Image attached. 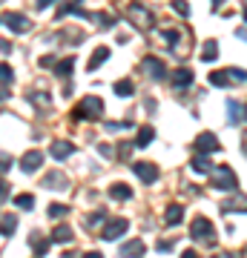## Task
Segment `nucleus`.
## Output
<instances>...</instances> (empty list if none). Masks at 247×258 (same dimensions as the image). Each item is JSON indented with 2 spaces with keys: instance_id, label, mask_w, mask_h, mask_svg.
Returning a JSON list of instances; mask_svg holds the SVG:
<instances>
[{
  "instance_id": "obj_1",
  "label": "nucleus",
  "mask_w": 247,
  "mask_h": 258,
  "mask_svg": "<svg viewBox=\"0 0 247 258\" xmlns=\"http://www.w3.org/2000/svg\"><path fill=\"white\" fill-rule=\"evenodd\" d=\"M72 118L75 120H98V118H104V101L98 98V95L81 98V103L72 109Z\"/></svg>"
},
{
  "instance_id": "obj_2",
  "label": "nucleus",
  "mask_w": 247,
  "mask_h": 258,
  "mask_svg": "<svg viewBox=\"0 0 247 258\" xmlns=\"http://www.w3.org/2000/svg\"><path fill=\"white\" fill-rule=\"evenodd\" d=\"M213 186H216V189H221V192H236V186H238L236 172H233L227 164H221L219 169L213 172Z\"/></svg>"
},
{
  "instance_id": "obj_3",
  "label": "nucleus",
  "mask_w": 247,
  "mask_h": 258,
  "mask_svg": "<svg viewBox=\"0 0 247 258\" xmlns=\"http://www.w3.org/2000/svg\"><path fill=\"white\" fill-rule=\"evenodd\" d=\"M213 221L210 218H204V215H195V218H192V224H190V235L192 238H199V241H204V244H213Z\"/></svg>"
},
{
  "instance_id": "obj_4",
  "label": "nucleus",
  "mask_w": 247,
  "mask_h": 258,
  "mask_svg": "<svg viewBox=\"0 0 247 258\" xmlns=\"http://www.w3.org/2000/svg\"><path fill=\"white\" fill-rule=\"evenodd\" d=\"M127 230H129V221H127V218H112V221L104 224L101 238H104V241H115V238H121Z\"/></svg>"
},
{
  "instance_id": "obj_5",
  "label": "nucleus",
  "mask_w": 247,
  "mask_h": 258,
  "mask_svg": "<svg viewBox=\"0 0 247 258\" xmlns=\"http://www.w3.org/2000/svg\"><path fill=\"white\" fill-rule=\"evenodd\" d=\"M132 172H135L144 184H156L158 181V166L150 164V161H135V164H132Z\"/></svg>"
},
{
  "instance_id": "obj_6",
  "label": "nucleus",
  "mask_w": 247,
  "mask_h": 258,
  "mask_svg": "<svg viewBox=\"0 0 247 258\" xmlns=\"http://www.w3.org/2000/svg\"><path fill=\"white\" fill-rule=\"evenodd\" d=\"M3 23H6V29H12L15 35L29 32V18L26 15H18V12H6V15H3Z\"/></svg>"
},
{
  "instance_id": "obj_7",
  "label": "nucleus",
  "mask_w": 247,
  "mask_h": 258,
  "mask_svg": "<svg viewBox=\"0 0 247 258\" xmlns=\"http://www.w3.org/2000/svg\"><path fill=\"white\" fill-rule=\"evenodd\" d=\"M216 149H219V141H216L213 132H202V135L195 138V152H199V155H210Z\"/></svg>"
},
{
  "instance_id": "obj_8",
  "label": "nucleus",
  "mask_w": 247,
  "mask_h": 258,
  "mask_svg": "<svg viewBox=\"0 0 247 258\" xmlns=\"http://www.w3.org/2000/svg\"><path fill=\"white\" fill-rule=\"evenodd\" d=\"M127 15H129L132 20H135V23H138L141 29H146L150 23H153V15H150V9H144L141 3H132V6L127 9Z\"/></svg>"
},
{
  "instance_id": "obj_9",
  "label": "nucleus",
  "mask_w": 247,
  "mask_h": 258,
  "mask_svg": "<svg viewBox=\"0 0 247 258\" xmlns=\"http://www.w3.org/2000/svg\"><path fill=\"white\" fill-rule=\"evenodd\" d=\"M40 164H43V152H37V149H29L26 155H23V161H20V169L32 175L35 169H40Z\"/></svg>"
},
{
  "instance_id": "obj_10",
  "label": "nucleus",
  "mask_w": 247,
  "mask_h": 258,
  "mask_svg": "<svg viewBox=\"0 0 247 258\" xmlns=\"http://www.w3.org/2000/svg\"><path fill=\"white\" fill-rule=\"evenodd\" d=\"M144 72L153 78V81H164L167 78V66L158 60V57H146L144 60Z\"/></svg>"
},
{
  "instance_id": "obj_11",
  "label": "nucleus",
  "mask_w": 247,
  "mask_h": 258,
  "mask_svg": "<svg viewBox=\"0 0 247 258\" xmlns=\"http://www.w3.org/2000/svg\"><path fill=\"white\" fill-rule=\"evenodd\" d=\"M49 152H52V158H55V161H64V158H69L75 152V144H69V141H52Z\"/></svg>"
},
{
  "instance_id": "obj_12",
  "label": "nucleus",
  "mask_w": 247,
  "mask_h": 258,
  "mask_svg": "<svg viewBox=\"0 0 247 258\" xmlns=\"http://www.w3.org/2000/svg\"><path fill=\"white\" fill-rule=\"evenodd\" d=\"M144 241L141 238H132V241H127V244H124V247H121V255L124 258H141L144 255Z\"/></svg>"
},
{
  "instance_id": "obj_13",
  "label": "nucleus",
  "mask_w": 247,
  "mask_h": 258,
  "mask_svg": "<svg viewBox=\"0 0 247 258\" xmlns=\"http://www.w3.org/2000/svg\"><path fill=\"white\" fill-rule=\"evenodd\" d=\"M221 210L224 212H247V198L238 195V192H233V198H227V201L221 204Z\"/></svg>"
},
{
  "instance_id": "obj_14",
  "label": "nucleus",
  "mask_w": 247,
  "mask_h": 258,
  "mask_svg": "<svg viewBox=\"0 0 247 258\" xmlns=\"http://www.w3.org/2000/svg\"><path fill=\"white\" fill-rule=\"evenodd\" d=\"M43 186L46 189H66V186H69V181H66V175L64 172H49V175L43 178Z\"/></svg>"
},
{
  "instance_id": "obj_15",
  "label": "nucleus",
  "mask_w": 247,
  "mask_h": 258,
  "mask_svg": "<svg viewBox=\"0 0 247 258\" xmlns=\"http://www.w3.org/2000/svg\"><path fill=\"white\" fill-rule=\"evenodd\" d=\"M190 169L195 172V175H207V172H213V164H210V158L207 155H195L190 161Z\"/></svg>"
},
{
  "instance_id": "obj_16",
  "label": "nucleus",
  "mask_w": 247,
  "mask_h": 258,
  "mask_svg": "<svg viewBox=\"0 0 247 258\" xmlns=\"http://www.w3.org/2000/svg\"><path fill=\"white\" fill-rule=\"evenodd\" d=\"M104 60H110V49H107V46H98L95 52H92V57H89V63H86V69H89V72H95V69L104 63Z\"/></svg>"
},
{
  "instance_id": "obj_17",
  "label": "nucleus",
  "mask_w": 247,
  "mask_h": 258,
  "mask_svg": "<svg viewBox=\"0 0 247 258\" xmlns=\"http://www.w3.org/2000/svg\"><path fill=\"white\" fill-rule=\"evenodd\" d=\"M173 86H178V89H184V86H190L192 83V72L190 69H173Z\"/></svg>"
},
{
  "instance_id": "obj_18",
  "label": "nucleus",
  "mask_w": 247,
  "mask_h": 258,
  "mask_svg": "<svg viewBox=\"0 0 247 258\" xmlns=\"http://www.w3.org/2000/svg\"><path fill=\"white\" fill-rule=\"evenodd\" d=\"M112 89H115V95H118V98H129V95L135 92V83L129 81V78H121V81H115V86H112Z\"/></svg>"
},
{
  "instance_id": "obj_19",
  "label": "nucleus",
  "mask_w": 247,
  "mask_h": 258,
  "mask_svg": "<svg viewBox=\"0 0 247 258\" xmlns=\"http://www.w3.org/2000/svg\"><path fill=\"white\" fill-rule=\"evenodd\" d=\"M110 195L115 198V201H129V198H132V189H129L127 184H121V181H118V184L110 186Z\"/></svg>"
},
{
  "instance_id": "obj_20",
  "label": "nucleus",
  "mask_w": 247,
  "mask_h": 258,
  "mask_svg": "<svg viewBox=\"0 0 247 258\" xmlns=\"http://www.w3.org/2000/svg\"><path fill=\"white\" fill-rule=\"evenodd\" d=\"M72 238H75V232L69 230V227H64V224L52 230V241H55V244H69Z\"/></svg>"
},
{
  "instance_id": "obj_21",
  "label": "nucleus",
  "mask_w": 247,
  "mask_h": 258,
  "mask_svg": "<svg viewBox=\"0 0 247 258\" xmlns=\"http://www.w3.org/2000/svg\"><path fill=\"white\" fill-rule=\"evenodd\" d=\"M216 57H219V43H216V40H204V46H202V60L213 63Z\"/></svg>"
},
{
  "instance_id": "obj_22",
  "label": "nucleus",
  "mask_w": 247,
  "mask_h": 258,
  "mask_svg": "<svg viewBox=\"0 0 247 258\" xmlns=\"http://www.w3.org/2000/svg\"><path fill=\"white\" fill-rule=\"evenodd\" d=\"M181 218H184V210L178 207V204H173V207H167V212H164V221L170 224V227H175V224H181Z\"/></svg>"
},
{
  "instance_id": "obj_23",
  "label": "nucleus",
  "mask_w": 247,
  "mask_h": 258,
  "mask_svg": "<svg viewBox=\"0 0 247 258\" xmlns=\"http://www.w3.org/2000/svg\"><path fill=\"white\" fill-rule=\"evenodd\" d=\"M153 138H156V129L153 126H141L138 129V141H135V147H150V144H153Z\"/></svg>"
},
{
  "instance_id": "obj_24",
  "label": "nucleus",
  "mask_w": 247,
  "mask_h": 258,
  "mask_svg": "<svg viewBox=\"0 0 247 258\" xmlns=\"http://www.w3.org/2000/svg\"><path fill=\"white\" fill-rule=\"evenodd\" d=\"M66 15H78V18H89V15H86V12L81 9V6H78V3H64V6L58 9V18H66Z\"/></svg>"
},
{
  "instance_id": "obj_25",
  "label": "nucleus",
  "mask_w": 247,
  "mask_h": 258,
  "mask_svg": "<svg viewBox=\"0 0 247 258\" xmlns=\"http://www.w3.org/2000/svg\"><path fill=\"white\" fill-rule=\"evenodd\" d=\"M72 69H75V57H64V60L55 66V72L61 75V78H69V75H72Z\"/></svg>"
},
{
  "instance_id": "obj_26",
  "label": "nucleus",
  "mask_w": 247,
  "mask_h": 258,
  "mask_svg": "<svg viewBox=\"0 0 247 258\" xmlns=\"http://www.w3.org/2000/svg\"><path fill=\"white\" fill-rule=\"evenodd\" d=\"M49 241H52V238H40L37 232L32 235V247H35L37 255H46V249H49Z\"/></svg>"
},
{
  "instance_id": "obj_27",
  "label": "nucleus",
  "mask_w": 247,
  "mask_h": 258,
  "mask_svg": "<svg viewBox=\"0 0 247 258\" xmlns=\"http://www.w3.org/2000/svg\"><path fill=\"white\" fill-rule=\"evenodd\" d=\"M210 83L213 86H230V75H227V69H224V72H210Z\"/></svg>"
},
{
  "instance_id": "obj_28",
  "label": "nucleus",
  "mask_w": 247,
  "mask_h": 258,
  "mask_svg": "<svg viewBox=\"0 0 247 258\" xmlns=\"http://www.w3.org/2000/svg\"><path fill=\"white\" fill-rule=\"evenodd\" d=\"M0 78H3V98H9V83H12V69H9V63L0 66Z\"/></svg>"
},
{
  "instance_id": "obj_29",
  "label": "nucleus",
  "mask_w": 247,
  "mask_h": 258,
  "mask_svg": "<svg viewBox=\"0 0 247 258\" xmlns=\"http://www.w3.org/2000/svg\"><path fill=\"white\" fill-rule=\"evenodd\" d=\"M66 212H69V207H66V204H49V218H52V221L64 218Z\"/></svg>"
},
{
  "instance_id": "obj_30",
  "label": "nucleus",
  "mask_w": 247,
  "mask_h": 258,
  "mask_svg": "<svg viewBox=\"0 0 247 258\" xmlns=\"http://www.w3.org/2000/svg\"><path fill=\"white\" fill-rule=\"evenodd\" d=\"M15 207H20V210H32V207H35V195H29V192L18 195V198H15Z\"/></svg>"
},
{
  "instance_id": "obj_31",
  "label": "nucleus",
  "mask_w": 247,
  "mask_h": 258,
  "mask_svg": "<svg viewBox=\"0 0 247 258\" xmlns=\"http://www.w3.org/2000/svg\"><path fill=\"white\" fill-rule=\"evenodd\" d=\"M227 115H230V123H238V120H241V106H238L236 101H227Z\"/></svg>"
},
{
  "instance_id": "obj_32",
  "label": "nucleus",
  "mask_w": 247,
  "mask_h": 258,
  "mask_svg": "<svg viewBox=\"0 0 247 258\" xmlns=\"http://www.w3.org/2000/svg\"><path fill=\"white\" fill-rule=\"evenodd\" d=\"M15 227H18V221H15V215H9V212H6V215H3V235L9 238L12 232H15Z\"/></svg>"
},
{
  "instance_id": "obj_33",
  "label": "nucleus",
  "mask_w": 247,
  "mask_h": 258,
  "mask_svg": "<svg viewBox=\"0 0 247 258\" xmlns=\"http://www.w3.org/2000/svg\"><path fill=\"white\" fill-rule=\"evenodd\" d=\"M227 75H230V81H238V83L247 81V72H244V69H236V66H233V69H227Z\"/></svg>"
},
{
  "instance_id": "obj_34",
  "label": "nucleus",
  "mask_w": 247,
  "mask_h": 258,
  "mask_svg": "<svg viewBox=\"0 0 247 258\" xmlns=\"http://www.w3.org/2000/svg\"><path fill=\"white\" fill-rule=\"evenodd\" d=\"M164 40L170 46H175V43H178V29H164Z\"/></svg>"
},
{
  "instance_id": "obj_35",
  "label": "nucleus",
  "mask_w": 247,
  "mask_h": 258,
  "mask_svg": "<svg viewBox=\"0 0 247 258\" xmlns=\"http://www.w3.org/2000/svg\"><path fill=\"white\" fill-rule=\"evenodd\" d=\"M173 9L178 12V15H181V18H187V15H190V6H187V3H184V0H175V3H173Z\"/></svg>"
},
{
  "instance_id": "obj_36",
  "label": "nucleus",
  "mask_w": 247,
  "mask_h": 258,
  "mask_svg": "<svg viewBox=\"0 0 247 258\" xmlns=\"http://www.w3.org/2000/svg\"><path fill=\"white\" fill-rule=\"evenodd\" d=\"M9 166H12V158L3 155V164H0V169H3V172H9Z\"/></svg>"
},
{
  "instance_id": "obj_37",
  "label": "nucleus",
  "mask_w": 247,
  "mask_h": 258,
  "mask_svg": "<svg viewBox=\"0 0 247 258\" xmlns=\"http://www.w3.org/2000/svg\"><path fill=\"white\" fill-rule=\"evenodd\" d=\"M129 149H132V144H121V158H127Z\"/></svg>"
},
{
  "instance_id": "obj_38",
  "label": "nucleus",
  "mask_w": 247,
  "mask_h": 258,
  "mask_svg": "<svg viewBox=\"0 0 247 258\" xmlns=\"http://www.w3.org/2000/svg\"><path fill=\"white\" fill-rule=\"evenodd\" d=\"M181 258H199V252H195V249H184Z\"/></svg>"
},
{
  "instance_id": "obj_39",
  "label": "nucleus",
  "mask_w": 247,
  "mask_h": 258,
  "mask_svg": "<svg viewBox=\"0 0 247 258\" xmlns=\"http://www.w3.org/2000/svg\"><path fill=\"white\" fill-rule=\"evenodd\" d=\"M158 249H161V252H167V249H173V244H170V241H161V244H158Z\"/></svg>"
},
{
  "instance_id": "obj_40",
  "label": "nucleus",
  "mask_w": 247,
  "mask_h": 258,
  "mask_svg": "<svg viewBox=\"0 0 247 258\" xmlns=\"http://www.w3.org/2000/svg\"><path fill=\"white\" fill-rule=\"evenodd\" d=\"M98 152H101V155H112V149L107 147V144H101V147H98Z\"/></svg>"
},
{
  "instance_id": "obj_41",
  "label": "nucleus",
  "mask_w": 247,
  "mask_h": 258,
  "mask_svg": "<svg viewBox=\"0 0 247 258\" xmlns=\"http://www.w3.org/2000/svg\"><path fill=\"white\" fill-rule=\"evenodd\" d=\"M236 35L241 37V40H247V29H244V26H241V29H236Z\"/></svg>"
},
{
  "instance_id": "obj_42",
  "label": "nucleus",
  "mask_w": 247,
  "mask_h": 258,
  "mask_svg": "<svg viewBox=\"0 0 247 258\" xmlns=\"http://www.w3.org/2000/svg\"><path fill=\"white\" fill-rule=\"evenodd\" d=\"M83 258H104V255H101V252H86Z\"/></svg>"
},
{
  "instance_id": "obj_43",
  "label": "nucleus",
  "mask_w": 247,
  "mask_h": 258,
  "mask_svg": "<svg viewBox=\"0 0 247 258\" xmlns=\"http://www.w3.org/2000/svg\"><path fill=\"white\" fill-rule=\"evenodd\" d=\"M64 258H75V252H66V255Z\"/></svg>"
},
{
  "instance_id": "obj_44",
  "label": "nucleus",
  "mask_w": 247,
  "mask_h": 258,
  "mask_svg": "<svg viewBox=\"0 0 247 258\" xmlns=\"http://www.w3.org/2000/svg\"><path fill=\"white\" fill-rule=\"evenodd\" d=\"M241 147H244V152H247V138H244V141H241Z\"/></svg>"
},
{
  "instance_id": "obj_45",
  "label": "nucleus",
  "mask_w": 247,
  "mask_h": 258,
  "mask_svg": "<svg viewBox=\"0 0 247 258\" xmlns=\"http://www.w3.org/2000/svg\"><path fill=\"white\" fill-rule=\"evenodd\" d=\"M244 23H247V9H244Z\"/></svg>"
},
{
  "instance_id": "obj_46",
  "label": "nucleus",
  "mask_w": 247,
  "mask_h": 258,
  "mask_svg": "<svg viewBox=\"0 0 247 258\" xmlns=\"http://www.w3.org/2000/svg\"><path fill=\"white\" fill-rule=\"evenodd\" d=\"M244 118H247V106H244Z\"/></svg>"
},
{
  "instance_id": "obj_47",
  "label": "nucleus",
  "mask_w": 247,
  "mask_h": 258,
  "mask_svg": "<svg viewBox=\"0 0 247 258\" xmlns=\"http://www.w3.org/2000/svg\"><path fill=\"white\" fill-rule=\"evenodd\" d=\"M216 258H219V255H216Z\"/></svg>"
}]
</instances>
